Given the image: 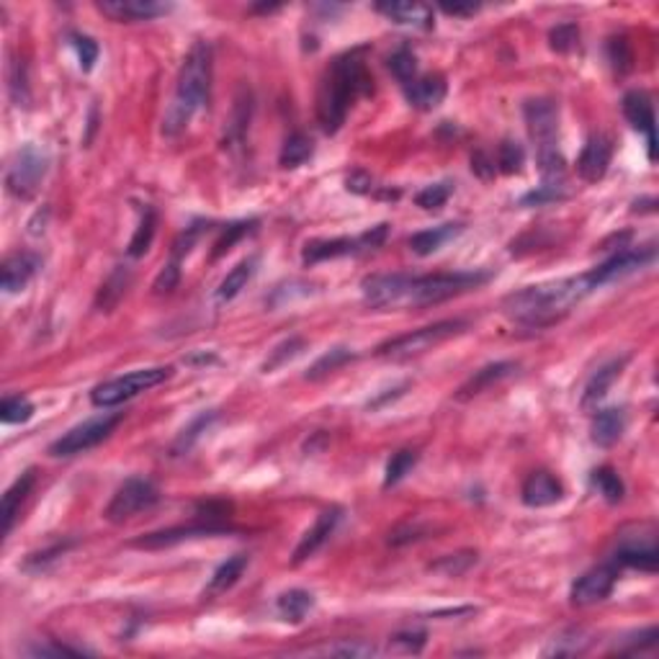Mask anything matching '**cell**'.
<instances>
[{
	"mask_svg": "<svg viewBox=\"0 0 659 659\" xmlns=\"http://www.w3.org/2000/svg\"><path fill=\"white\" fill-rule=\"evenodd\" d=\"M595 286L590 284L587 273L551 281V284H539L528 286L523 291H515L505 296L503 310L507 317L515 322H523L528 328H546L562 320L567 312L575 304H580L584 296H590Z\"/></svg>",
	"mask_w": 659,
	"mask_h": 659,
	"instance_id": "6da1fadb",
	"label": "cell"
},
{
	"mask_svg": "<svg viewBox=\"0 0 659 659\" xmlns=\"http://www.w3.org/2000/svg\"><path fill=\"white\" fill-rule=\"evenodd\" d=\"M373 93V78L358 52L338 57L328 67L317 93V119L325 135H335L358 98Z\"/></svg>",
	"mask_w": 659,
	"mask_h": 659,
	"instance_id": "7a4b0ae2",
	"label": "cell"
},
{
	"mask_svg": "<svg viewBox=\"0 0 659 659\" xmlns=\"http://www.w3.org/2000/svg\"><path fill=\"white\" fill-rule=\"evenodd\" d=\"M209 93H212V47L206 41H196L180 65L175 96L163 117V135H180L196 111H201L209 103Z\"/></svg>",
	"mask_w": 659,
	"mask_h": 659,
	"instance_id": "3957f363",
	"label": "cell"
},
{
	"mask_svg": "<svg viewBox=\"0 0 659 659\" xmlns=\"http://www.w3.org/2000/svg\"><path fill=\"white\" fill-rule=\"evenodd\" d=\"M489 281L487 271H456V273H433V276H412L408 302L405 307H430L441 304L451 296H459L464 291L477 289Z\"/></svg>",
	"mask_w": 659,
	"mask_h": 659,
	"instance_id": "277c9868",
	"label": "cell"
},
{
	"mask_svg": "<svg viewBox=\"0 0 659 659\" xmlns=\"http://www.w3.org/2000/svg\"><path fill=\"white\" fill-rule=\"evenodd\" d=\"M466 330L464 320H444V322H435V325H427V328L412 330L405 332L400 338H391L387 343H382L376 348L379 358H391V361H405V358H415V356H423L430 348L446 343L448 338H456Z\"/></svg>",
	"mask_w": 659,
	"mask_h": 659,
	"instance_id": "5b68a950",
	"label": "cell"
},
{
	"mask_svg": "<svg viewBox=\"0 0 659 659\" xmlns=\"http://www.w3.org/2000/svg\"><path fill=\"white\" fill-rule=\"evenodd\" d=\"M173 369L171 366H155V369H139L127 373V376H119L111 382H103L91 391V402L96 408H114L121 405L127 400H132L136 394L147 391V389L163 384L165 379H171Z\"/></svg>",
	"mask_w": 659,
	"mask_h": 659,
	"instance_id": "8992f818",
	"label": "cell"
},
{
	"mask_svg": "<svg viewBox=\"0 0 659 659\" xmlns=\"http://www.w3.org/2000/svg\"><path fill=\"white\" fill-rule=\"evenodd\" d=\"M124 420L121 412H114V415H101V417H93V420H85L80 426L70 427L62 438H57L52 446H49V456H78V453H85L91 448H96L98 444H103L117 426Z\"/></svg>",
	"mask_w": 659,
	"mask_h": 659,
	"instance_id": "52a82bcc",
	"label": "cell"
},
{
	"mask_svg": "<svg viewBox=\"0 0 659 659\" xmlns=\"http://www.w3.org/2000/svg\"><path fill=\"white\" fill-rule=\"evenodd\" d=\"M47 168H49V155L41 147L37 145L21 147L5 175L8 194H13L16 198H29L37 194L40 183L47 175Z\"/></svg>",
	"mask_w": 659,
	"mask_h": 659,
	"instance_id": "ba28073f",
	"label": "cell"
},
{
	"mask_svg": "<svg viewBox=\"0 0 659 659\" xmlns=\"http://www.w3.org/2000/svg\"><path fill=\"white\" fill-rule=\"evenodd\" d=\"M616 564L641 569V572H655L659 564L655 525L639 523L623 531L619 539V549H616Z\"/></svg>",
	"mask_w": 659,
	"mask_h": 659,
	"instance_id": "9c48e42d",
	"label": "cell"
},
{
	"mask_svg": "<svg viewBox=\"0 0 659 659\" xmlns=\"http://www.w3.org/2000/svg\"><path fill=\"white\" fill-rule=\"evenodd\" d=\"M157 500H160V489L150 479L132 477V479H127L124 485L119 487L117 495L111 497V503H109L103 515H106L109 523H127L139 513L155 507Z\"/></svg>",
	"mask_w": 659,
	"mask_h": 659,
	"instance_id": "30bf717a",
	"label": "cell"
},
{
	"mask_svg": "<svg viewBox=\"0 0 659 659\" xmlns=\"http://www.w3.org/2000/svg\"><path fill=\"white\" fill-rule=\"evenodd\" d=\"M409 286H412V276L408 273H379V276L364 278L361 291L369 307L389 310V307H405Z\"/></svg>",
	"mask_w": 659,
	"mask_h": 659,
	"instance_id": "8fae6325",
	"label": "cell"
},
{
	"mask_svg": "<svg viewBox=\"0 0 659 659\" xmlns=\"http://www.w3.org/2000/svg\"><path fill=\"white\" fill-rule=\"evenodd\" d=\"M525 127L539 150L557 147V129H559V106L551 98H531L523 106Z\"/></svg>",
	"mask_w": 659,
	"mask_h": 659,
	"instance_id": "7c38bea8",
	"label": "cell"
},
{
	"mask_svg": "<svg viewBox=\"0 0 659 659\" xmlns=\"http://www.w3.org/2000/svg\"><path fill=\"white\" fill-rule=\"evenodd\" d=\"M655 255H657L655 245H646V248H626V250H620L619 255L608 258L602 266L593 268V271L587 273V278H590V284L598 289V286L613 284V281H619L623 276H628V273L639 271L644 266H649V263L655 260Z\"/></svg>",
	"mask_w": 659,
	"mask_h": 659,
	"instance_id": "4fadbf2b",
	"label": "cell"
},
{
	"mask_svg": "<svg viewBox=\"0 0 659 659\" xmlns=\"http://www.w3.org/2000/svg\"><path fill=\"white\" fill-rule=\"evenodd\" d=\"M623 117L628 124L646 136V155L655 163L657 160V119H655V103L644 91H631L623 96Z\"/></svg>",
	"mask_w": 659,
	"mask_h": 659,
	"instance_id": "5bb4252c",
	"label": "cell"
},
{
	"mask_svg": "<svg viewBox=\"0 0 659 659\" xmlns=\"http://www.w3.org/2000/svg\"><path fill=\"white\" fill-rule=\"evenodd\" d=\"M613 584H616V567L613 564H602V567L584 572L580 580L572 584L569 601L577 608L595 605V602L605 601L613 593Z\"/></svg>",
	"mask_w": 659,
	"mask_h": 659,
	"instance_id": "9a60e30c",
	"label": "cell"
},
{
	"mask_svg": "<svg viewBox=\"0 0 659 659\" xmlns=\"http://www.w3.org/2000/svg\"><path fill=\"white\" fill-rule=\"evenodd\" d=\"M340 518H343V510L340 507H330V510H322L320 515H317V521L312 525L310 531L302 536V541L296 543V549H294V557H291V564L294 567H299V564H304L307 559H312L325 541H328L330 536L335 533V528L340 523Z\"/></svg>",
	"mask_w": 659,
	"mask_h": 659,
	"instance_id": "2e32d148",
	"label": "cell"
},
{
	"mask_svg": "<svg viewBox=\"0 0 659 659\" xmlns=\"http://www.w3.org/2000/svg\"><path fill=\"white\" fill-rule=\"evenodd\" d=\"M230 528L219 523H201V525H175V528H165V531H155L147 533L142 539H136V549H165V546H175L180 541H191V539H201V536H219L227 533Z\"/></svg>",
	"mask_w": 659,
	"mask_h": 659,
	"instance_id": "e0dca14e",
	"label": "cell"
},
{
	"mask_svg": "<svg viewBox=\"0 0 659 659\" xmlns=\"http://www.w3.org/2000/svg\"><path fill=\"white\" fill-rule=\"evenodd\" d=\"M611 157H613V145L611 139L602 135H593L584 147H582L580 157H577V173L582 180L587 183H598L608 173V165H611Z\"/></svg>",
	"mask_w": 659,
	"mask_h": 659,
	"instance_id": "ac0fdd59",
	"label": "cell"
},
{
	"mask_svg": "<svg viewBox=\"0 0 659 659\" xmlns=\"http://www.w3.org/2000/svg\"><path fill=\"white\" fill-rule=\"evenodd\" d=\"M41 258L37 252H13L11 258H5L3 268H0V286L5 294H16V291L26 289V284L40 273Z\"/></svg>",
	"mask_w": 659,
	"mask_h": 659,
	"instance_id": "d6986e66",
	"label": "cell"
},
{
	"mask_svg": "<svg viewBox=\"0 0 659 659\" xmlns=\"http://www.w3.org/2000/svg\"><path fill=\"white\" fill-rule=\"evenodd\" d=\"M98 11L114 21H150L171 11V5L155 3V0H106L98 3Z\"/></svg>",
	"mask_w": 659,
	"mask_h": 659,
	"instance_id": "ffe728a7",
	"label": "cell"
},
{
	"mask_svg": "<svg viewBox=\"0 0 659 659\" xmlns=\"http://www.w3.org/2000/svg\"><path fill=\"white\" fill-rule=\"evenodd\" d=\"M366 250L361 234L358 237H332V240H310L302 250V260L304 266H314L322 260H332V258H346V255H356V252Z\"/></svg>",
	"mask_w": 659,
	"mask_h": 659,
	"instance_id": "44dd1931",
	"label": "cell"
},
{
	"mask_svg": "<svg viewBox=\"0 0 659 659\" xmlns=\"http://www.w3.org/2000/svg\"><path fill=\"white\" fill-rule=\"evenodd\" d=\"M446 78L444 75H423L415 78L409 85H405V96L408 103L417 111H433L444 103L446 98Z\"/></svg>",
	"mask_w": 659,
	"mask_h": 659,
	"instance_id": "7402d4cb",
	"label": "cell"
},
{
	"mask_svg": "<svg viewBox=\"0 0 659 659\" xmlns=\"http://www.w3.org/2000/svg\"><path fill=\"white\" fill-rule=\"evenodd\" d=\"M521 497H523V503L528 507H549V505H557L562 500L564 487L554 474H549V471H533L523 482Z\"/></svg>",
	"mask_w": 659,
	"mask_h": 659,
	"instance_id": "603a6c76",
	"label": "cell"
},
{
	"mask_svg": "<svg viewBox=\"0 0 659 659\" xmlns=\"http://www.w3.org/2000/svg\"><path fill=\"white\" fill-rule=\"evenodd\" d=\"M379 13H384L389 21L415 26V29H433V8L426 3H409V0H394V3H379Z\"/></svg>",
	"mask_w": 659,
	"mask_h": 659,
	"instance_id": "cb8c5ba5",
	"label": "cell"
},
{
	"mask_svg": "<svg viewBox=\"0 0 659 659\" xmlns=\"http://www.w3.org/2000/svg\"><path fill=\"white\" fill-rule=\"evenodd\" d=\"M626 430V409L623 408H605L598 409V415L593 417L590 426V438L593 444L601 448H611L619 444L620 435Z\"/></svg>",
	"mask_w": 659,
	"mask_h": 659,
	"instance_id": "d4e9b609",
	"label": "cell"
},
{
	"mask_svg": "<svg viewBox=\"0 0 659 659\" xmlns=\"http://www.w3.org/2000/svg\"><path fill=\"white\" fill-rule=\"evenodd\" d=\"M518 369L513 361H497V364H489L485 369H479L469 382H466L464 387L459 389V394H456V400L459 402H466V400H471V397H477V394H482L485 389L495 387L497 382H503L507 379L513 371Z\"/></svg>",
	"mask_w": 659,
	"mask_h": 659,
	"instance_id": "484cf974",
	"label": "cell"
},
{
	"mask_svg": "<svg viewBox=\"0 0 659 659\" xmlns=\"http://www.w3.org/2000/svg\"><path fill=\"white\" fill-rule=\"evenodd\" d=\"M37 482V474L34 469L23 471L19 479L13 485L8 487V492L3 495V536H8L16 525V518H19L21 503L26 500V495L31 492V487Z\"/></svg>",
	"mask_w": 659,
	"mask_h": 659,
	"instance_id": "4316f807",
	"label": "cell"
},
{
	"mask_svg": "<svg viewBox=\"0 0 659 659\" xmlns=\"http://www.w3.org/2000/svg\"><path fill=\"white\" fill-rule=\"evenodd\" d=\"M464 233V224H441V227H433V230H423V233L412 234L409 237V250L415 252V255H433V252H438L446 242H451L453 237H459V234Z\"/></svg>",
	"mask_w": 659,
	"mask_h": 659,
	"instance_id": "83f0119b",
	"label": "cell"
},
{
	"mask_svg": "<svg viewBox=\"0 0 659 659\" xmlns=\"http://www.w3.org/2000/svg\"><path fill=\"white\" fill-rule=\"evenodd\" d=\"M626 366V358H620V361H611V364H605L602 369H598L593 376H590V382L584 384V391H582V408H593V405H598L602 397L608 394V389L613 387V382L620 376V369Z\"/></svg>",
	"mask_w": 659,
	"mask_h": 659,
	"instance_id": "f1b7e54d",
	"label": "cell"
},
{
	"mask_svg": "<svg viewBox=\"0 0 659 659\" xmlns=\"http://www.w3.org/2000/svg\"><path fill=\"white\" fill-rule=\"evenodd\" d=\"M255 266H258V258H245V260H240L233 271L222 278V284H219V289H216V302H219V304L233 302L234 296L248 286V281H250L252 273H255Z\"/></svg>",
	"mask_w": 659,
	"mask_h": 659,
	"instance_id": "f546056e",
	"label": "cell"
},
{
	"mask_svg": "<svg viewBox=\"0 0 659 659\" xmlns=\"http://www.w3.org/2000/svg\"><path fill=\"white\" fill-rule=\"evenodd\" d=\"M248 554H234L233 559H227L224 564H219L216 567V572L212 575V580H209V587H206V593L204 595H222V593H227L230 587H233L234 582L242 577V572L248 569Z\"/></svg>",
	"mask_w": 659,
	"mask_h": 659,
	"instance_id": "4dcf8cb0",
	"label": "cell"
},
{
	"mask_svg": "<svg viewBox=\"0 0 659 659\" xmlns=\"http://www.w3.org/2000/svg\"><path fill=\"white\" fill-rule=\"evenodd\" d=\"M278 613L284 616V620H291V623H302L304 616L314 608V595L307 593V590H289L278 598Z\"/></svg>",
	"mask_w": 659,
	"mask_h": 659,
	"instance_id": "1f68e13d",
	"label": "cell"
},
{
	"mask_svg": "<svg viewBox=\"0 0 659 659\" xmlns=\"http://www.w3.org/2000/svg\"><path fill=\"white\" fill-rule=\"evenodd\" d=\"M312 153H314V147H312L310 136L302 135V132H294V135L286 136V142L281 147V155H278V163L286 171L289 168H299V165H304L310 160Z\"/></svg>",
	"mask_w": 659,
	"mask_h": 659,
	"instance_id": "d6a6232c",
	"label": "cell"
},
{
	"mask_svg": "<svg viewBox=\"0 0 659 659\" xmlns=\"http://www.w3.org/2000/svg\"><path fill=\"white\" fill-rule=\"evenodd\" d=\"M587 644H590V639L582 631L572 628V631H564L559 637H554L551 644L543 649V655L546 657H575V655H580V652L587 649Z\"/></svg>",
	"mask_w": 659,
	"mask_h": 659,
	"instance_id": "836d02e7",
	"label": "cell"
},
{
	"mask_svg": "<svg viewBox=\"0 0 659 659\" xmlns=\"http://www.w3.org/2000/svg\"><path fill=\"white\" fill-rule=\"evenodd\" d=\"M155 224H157L155 209H153V206H145V209H142V216H139V224H136L135 237H132V242H129V255H132V258H142L145 252L150 250L153 237H155Z\"/></svg>",
	"mask_w": 659,
	"mask_h": 659,
	"instance_id": "e575fe53",
	"label": "cell"
},
{
	"mask_svg": "<svg viewBox=\"0 0 659 659\" xmlns=\"http://www.w3.org/2000/svg\"><path fill=\"white\" fill-rule=\"evenodd\" d=\"M474 564H477V551L464 549V551L446 554V557H441L438 562L430 564V572H438V575H444V577H461V575H466Z\"/></svg>",
	"mask_w": 659,
	"mask_h": 659,
	"instance_id": "d590c367",
	"label": "cell"
},
{
	"mask_svg": "<svg viewBox=\"0 0 659 659\" xmlns=\"http://www.w3.org/2000/svg\"><path fill=\"white\" fill-rule=\"evenodd\" d=\"M593 485L598 487V492L605 497V503L611 505H619L623 500V495H626L623 479L616 474V469H611V466H601V469L593 471Z\"/></svg>",
	"mask_w": 659,
	"mask_h": 659,
	"instance_id": "8d00e7d4",
	"label": "cell"
},
{
	"mask_svg": "<svg viewBox=\"0 0 659 659\" xmlns=\"http://www.w3.org/2000/svg\"><path fill=\"white\" fill-rule=\"evenodd\" d=\"M525 163V150L523 145L513 142V139H503L500 147H497V171H503L505 175H515L523 171Z\"/></svg>",
	"mask_w": 659,
	"mask_h": 659,
	"instance_id": "74e56055",
	"label": "cell"
},
{
	"mask_svg": "<svg viewBox=\"0 0 659 659\" xmlns=\"http://www.w3.org/2000/svg\"><path fill=\"white\" fill-rule=\"evenodd\" d=\"M307 348V343L302 340V338H289V340H284V343H278L276 348L271 350V356L266 358V364H263V373H271V371L281 369V366H286L289 361H294L302 350Z\"/></svg>",
	"mask_w": 659,
	"mask_h": 659,
	"instance_id": "f35d334b",
	"label": "cell"
},
{
	"mask_svg": "<svg viewBox=\"0 0 659 659\" xmlns=\"http://www.w3.org/2000/svg\"><path fill=\"white\" fill-rule=\"evenodd\" d=\"M356 358V353L350 348H332L330 353H325L320 361H314V366L307 371V379L310 382H317V379H322V376H328L330 371L340 369V366H346L348 361Z\"/></svg>",
	"mask_w": 659,
	"mask_h": 659,
	"instance_id": "ab89813d",
	"label": "cell"
},
{
	"mask_svg": "<svg viewBox=\"0 0 659 659\" xmlns=\"http://www.w3.org/2000/svg\"><path fill=\"white\" fill-rule=\"evenodd\" d=\"M415 464H417V451H409V448H405V451H397L391 459H389V464H387V477H384V487H394V485H400L405 477H408L409 471L415 469Z\"/></svg>",
	"mask_w": 659,
	"mask_h": 659,
	"instance_id": "60d3db41",
	"label": "cell"
},
{
	"mask_svg": "<svg viewBox=\"0 0 659 659\" xmlns=\"http://www.w3.org/2000/svg\"><path fill=\"white\" fill-rule=\"evenodd\" d=\"M389 70H391V75L400 80V83L409 85L412 80L417 78V57H415V52L408 49V47L397 49V52L389 57Z\"/></svg>",
	"mask_w": 659,
	"mask_h": 659,
	"instance_id": "b9f144b4",
	"label": "cell"
},
{
	"mask_svg": "<svg viewBox=\"0 0 659 659\" xmlns=\"http://www.w3.org/2000/svg\"><path fill=\"white\" fill-rule=\"evenodd\" d=\"M31 415H34V405L26 397H5L0 405V420L5 426L26 423V420H31Z\"/></svg>",
	"mask_w": 659,
	"mask_h": 659,
	"instance_id": "7bdbcfd3",
	"label": "cell"
},
{
	"mask_svg": "<svg viewBox=\"0 0 659 659\" xmlns=\"http://www.w3.org/2000/svg\"><path fill=\"white\" fill-rule=\"evenodd\" d=\"M549 44H551V49H554V52H559V55L572 52V49L580 44V26H577V23H572V21L554 26V29L549 31Z\"/></svg>",
	"mask_w": 659,
	"mask_h": 659,
	"instance_id": "ee69618b",
	"label": "cell"
},
{
	"mask_svg": "<svg viewBox=\"0 0 659 659\" xmlns=\"http://www.w3.org/2000/svg\"><path fill=\"white\" fill-rule=\"evenodd\" d=\"M453 194V183L451 180H444V183H433V186H426L420 194L415 196V204L426 212H435L446 204L448 198Z\"/></svg>",
	"mask_w": 659,
	"mask_h": 659,
	"instance_id": "f6af8a7d",
	"label": "cell"
},
{
	"mask_svg": "<svg viewBox=\"0 0 659 659\" xmlns=\"http://www.w3.org/2000/svg\"><path fill=\"white\" fill-rule=\"evenodd\" d=\"M427 634L423 628H409V631H400L389 639V649L397 655H420L426 646Z\"/></svg>",
	"mask_w": 659,
	"mask_h": 659,
	"instance_id": "bcb514c9",
	"label": "cell"
},
{
	"mask_svg": "<svg viewBox=\"0 0 659 659\" xmlns=\"http://www.w3.org/2000/svg\"><path fill=\"white\" fill-rule=\"evenodd\" d=\"M314 655H325V657H371L376 655V646H371L366 641H338L322 649H314Z\"/></svg>",
	"mask_w": 659,
	"mask_h": 659,
	"instance_id": "7dc6e473",
	"label": "cell"
},
{
	"mask_svg": "<svg viewBox=\"0 0 659 659\" xmlns=\"http://www.w3.org/2000/svg\"><path fill=\"white\" fill-rule=\"evenodd\" d=\"M127 284H129V273L124 271V268L114 271V276H111V278H109V281L101 286V294H98V307H103V310L114 307L119 299L124 296Z\"/></svg>",
	"mask_w": 659,
	"mask_h": 659,
	"instance_id": "c3c4849f",
	"label": "cell"
},
{
	"mask_svg": "<svg viewBox=\"0 0 659 659\" xmlns=\"http://www.w3.org/2000/svg\"><path fill=\"white\" fill-rule=\"evenodd\" d=\"M567 196H569V191H567L564 183H546V180H543V186H539V189L531 191V194H525L523 198H521V204H523V206H543V204L564 201Z\"/></svg>",
	"mask_w": 659,
	"mask_h": 659,
	"instance_id": "681fc988",
	"label": "cell"
},
{
	"mask_svg": "<svg viewBox=\"0 0 659 659\" xmlns=\"http://www.w3.org/2000/svg\"><path fill=\"white\" fill-rule=\"evenodd\" d=\"M255 224H258V222H234V224H230V227L222 233V237L216 240V245H214V252H212V260L222 258V255H224L227 250H233L234 242H240L245 234H250L252 230H255Z\"/></svg>",
	"mask_w": 659,
	"mask_h": 659,
	"instance_id": "f907efd6",
	"label": "cell"
},
{
	"mask_svg": "<svg viewBox=\"0 0 659 659\" xmlns=\"http://www.w3.org/2000/svg\"><path fill=\"white\" fill-rule=\"evenodd\" d=\"M214 417H216V412H204V415H198L194 423L178 435V441H175L173 446L175 453H183V451H189V448L194 446L196 441L201 438V433H206V427L212 426Z\"/></svg>",
	"mask_w": 659,
	"mask_h": 659,
	"instance_id": "816d5d0a",
	"label": "cell"
},
{
	"mask_svg": "<svg viewBox=\"0 0 659 659\" xmlns=\"http://www.w3.org/2000/svg\"><path fill=\"white\" fill-rule=\"evenodd\" d=\"M657 639H659L657 626H649V628H644V631H639V634H631L628 639H623L620 644H616V649H613V652H619V655H639L641 649L655 646Z\"/></svg>",
	"mask_w": 659,
	"mask_h": 659,
	"instance_id": "f5cc1de1",
	"label": "cell"
},
{
	"mask_svg": "<svg viewBox=\"0 0 659 659\" xmlns=\"http://www.w3.org/2000/svg\"><path fill=\"white\" fill-rule=\"evenodd\" d=\"M608 59H611V65L619 73H628L631 70L634 55H631V47H628L626 37H613V40L608 41Z\"/></svg>",
	"mask_w": 659,
	"mask_h": 659,
	"instance_id": "db71d44e",
	"label": "cell"
},
{
	"mask_svg": "<svg viewBox=\"0 0 659 659\" xmlns=\"http://www.w3.org/2000/svg\"><path fill=\"white\" fill-rule=\"evenodd\" d=\"M70 41H73V47H75V52H78V59H80V67L88 73V70H93V65H96L98 59V44L91 37H85V34H70Z\"/></svg>",
	"mask_w": 659,
	"mask_h": 659,
	"instance_id": "11a10c76",
	"label": "cell"
},
{
	"mask_svg": "<svg viewBox=\"0 0 659 659\" xmlns=\"http://www.w3.org/2000/svg\"><path fill=\"white\" fill-rule=\"evenodd\" d=\"M248 121H250V101H237L233 121H230V127H227V132H230V139H233V142H240V139L245 136Z\"/></svg>",
	"mask_w": 659,
	"mask_h": 659,
	"instance_id": "9f6ffc18",
	"label": "cell"
},
{
	"mask_svg": "<svg viewBox=\"0 0 659 659\" xmlns=\"http://www.w3.org/2000/svg\"><path fill=\"white\" fill-rule=\"evenodd\" d=\"M29 655H34V657H59V655L80 657V655H88V652L80 649V646H67V644H55V641H49V644H40V646L29 649Z\"/></svg>",
	"mask_w": 659,
	"mask_h": 659,
	"instance_id": "6f0895ef",
	"label": "cell"
},
{
	"mask_svg": "<svg viewBox=\"0 0 659 659\" xmlns=\"http://www.w3.org/2000/svg\"><path fill=\"white\" fill-rule=\"evenodd\" d=\"M346 189H348L350 194H373L379 186H373V178H371L366 171H353V173L346 178Z\"/></svg>",
	"mask_w": 659,
	"mask_h": 659,
	"instance_id": "680465c9",
	"label": "cell"
},
{
	"mask_svg": "<svg viewBox=\"0 0 659 659\" xmlns=\"http://www.w3.org/2000/svg\"><path fill=\"white\" fill-rule=\"evenodd\" d=\"M471 171L479 175L482 180H489L492 175L497 173V168H495V160L487 155V153H482V150L471 155Z\"/></svg>",
	"mask_w": 659,
	"mask_h": 659,
	"instance_id": "91938a15",
	"label": "cell"
},
{
	"mask_svg": "<svg viewBox=\"0 0 659 659\" xmlns=\"http://www.w3.org/2000/svg\"><path fill=\"white\" fill-rule=\"evenodd\" d=\"M441 11L448 13V16H461V19H464V16H474V13L479 11V3H453V5H451V3H444Z\"/></svg>",
	"mask_w": 659,
	"mask_h": 659,
	"instance_id": "94428289",
	"label": "cell"
},
{
	"mask_svg": "<svg viewBox=\"0 0 659 659\" xmlns=\"http://www.w3.org/2000/svg\"><path fill=\"white\" fill-rule=\"evenodd\" d=\"M402 389H408V384H402V387L397 389V391H394L391 397H400V394H402ZM387 400H389V397H384V400H376V402H373V405H369V408H379V405H384Z\"/></svg>",
	"mask_w": 659,
	"mask_h": 659,
	"instance_id": "6125c7cd",
	"label": "cell"
}]
</instances>
